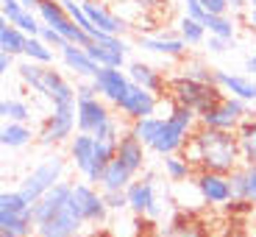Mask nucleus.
<instances>
[{
  "label": "nucleus",
  "instance_id": "nucleus-1",
  "mask_svg": "<svg viewBox=\"0 0 256 237\" xmlns=\"http://www.w3.org/2000/svg\"><path fill=\"white\" fill-rule=\"evenodd\" d=\"M195 170H206V173H220L231 176L242 162L240 154V140L234 131H214V128L198 126L192 131L186 148L181 151Z\"/></svg>",
  "mask_w": 256,
  "mask_h": 237
},
{
  "label": "nucleus",
  "instance_id": "nucleus-2",
  "mask_svg": "<svg viewBox=\"0 0 256 237\" xmlns=\"http://www.w3.org/2000/svg\"><path fill=\"white\" fill-rule=\"evenodd\" d=\"M223 98H226V92L220 90L218 84L190 81L184 76L167 78V101H170V106H184V109L195 112L198 117H204L209 109H214Z\"/></svg>",
  "mask_w": 256,
  "mask_h": 237
},
{
  "label": "nucleus",
  "instance_id": "nucleus-3",
  "mask_svg": "<svg viewBox=\"0 0 256 237\" xmlns=\"http://www.w3.org/2000/svg\"><path fill=\"white\" fill-rule=\"evenodd\" d=\"M195 128H198V115L195 112L184 109V106H170V115L162 117V128L156 134L154 145H150V151L159 154L162 159L181 154Z\"/></svg>",
  "mask_w": 256,
  "mask_h": 237
},
{
  "label": "nucleus",
  "instance_id": "nucleus-4",
  "mask_svg": "<svg viewBox=\"0 0 256 237\" xmlns=\"http://www.w3.org/2000/svg\"><path fill=\"white\" fill-rule=\"evenodd\" d=\"M0 237H36L34 206L20 190L0 192Z\"/></svg>",
  "mask_w": 256,
  "mask_h": 237
},
{
  "label": "nucleus",
  "instance_id": "nucleus-5",
  "mask_svg": "<svg viewBox=\"0 0 256 237\" xmlns=\"http://www.w3.org/2000/svg\"><path fill=\"white\" fill-rule=\"evenodd\" d=\"M64 170H67V159H64L62 154H48L45 159L39 162L31 173L22 179V184L17 187L20 195L34 206L42 195H45V192H50L56 184H62V181H64Z\"/></svg>",
  "mask_w": 256,
  "mask_h": 237
},
{
  "label": "nucleus",
  "instance_id": "nucleus-6",
  "mask_svg": "<svg viewBox=\"0 0 256 237\" xmlns=\"http://www.w3.org/2000/svg\"><path fill=\"white\" fill-rule=\"evenodd\" d=\"M70 206L84 220V226H103L109 220V206H106V198H103V190L90 184V181H72Z\"/></svg>",
  "mask_w": 256,
  "mask_h": 237
},
{
  "label": "nucleus",
  "instance_id": "nucleus-7",
  "mask_svg": "<svg viewBox=\"0 0 256 237\" xmlns=\"http://www.w3.org/2000/svg\"><path fill=\"white\" fill-rule=\"evenodd\" d=\"M78 134V103H62V106H53L50 115L42 123V131H39V145L50 148L58 142H70Z\"/></svg>",
  "mask_w": 256,
  "mask_h": 237
},
{
  "label": "nucleus",
  "instance_id": "nucleus-8",
  "mask_svg": "<svg viewBox=\"0 0 256 237\" xmlns=\"http://www.w3.org/2000/svg\"><path fill=\"white\" fill-rule=\"evenodd\" d=\"M248 117H250L248 103H242V101H237V98L226 95L223 101L214 106V109H209L204 117H198V126L214 128V131H234V134H237V128L242 126Z\"/></svg>",
  "mask_w": 256,
  "mask_h": 237
},
{
  "label": "nucleus",
  "instance_id": "nucleus-9",
  "mask_svg": "<svg viewBox=\"0 0 256 237\" xmlns=\"http://www.w3.org/2000/svg\"><path fill=\"white\" fill-rule=\"evenodd\" d=\"M128 195V209L134 215H148V218H159L162 215V201L156 195V176L145 173L140 179L131 181V187L126 190Z\"/></svg>",
  "mask_w": 256,
  "mask_h": 237
},
{
  "label": "nucleus",
  "instance_id": "nucleus-10",
  "mask_svg": "<svg viewBox=\"0 0 256 237\" xmlns=\"http://www.w3.org/2000/svg\"><path fill=\"white\" fill-rule=\"evenodd\" d=\"M162 101H164V98H159V95H154V92H148V90H142V87H136V84H131L128 92L122 95V101L117 103L114 109L120 112L122 120L136 123V120H142V117H154L156 106H159Z\"/></svg>",
  "mask_w": 256,
  "mask_h": 237
},
{
  "label": "nucleus",
  "instance_id": "nucleus-11",
  "mask_svg": "<svg viewBox=\"0 0 256 237\" xmlns=\"http://www.w3.org/2000/svg\"><path fill=\"white\" fill-rule=\"evenodd\" d=\"M90 59L98 64V67H122L126 70V53L128 45L122 42V37H109L103 31L92 34V45L86 48Z\"/></svg>",
  "mask_w": 256,
  "mask_h": 237
},
{
  "label": "nucleus",
  "instance_id": "nucleus-12",
  "mask_svg": "<svg viewBox=\"0 0 256 237\" xmlns=\"http://www.w3.org/2000/svg\"><path fill=\"white\" fill-rule=\"evenodd\" d=\"M195 190L198 195L212 206H223L234 201V190H231V179L220 173H206V170H198L195 173Z\"/></svg>",
  "mask_w": 256,
  "mask_h": 237
},
{
  "label": "nucleus",
  "instance_id": "nucleus-13",
  "mask_svg": "<svg viewBox=\"0 0 256 237\" xmlns=\"http://www.w3.org/2000/svg\"><path fill=\"white\" fill-rule=\"evenodd\" d=\"M92 84H95L98 95L103 101L117 106L122 101V95L128 92V87H131V78H128V73L122 67H100L95 73V78H92Z\"/></svg>",
  "mask_w": 256,
  "mask_h": 237
},
{
  "label": "nucleus",
  "instance_id": "nucleus-14",
  "mask_svg": "<svg viewBox=\"0 0 256 237\" xmlns=\"http://www.w3.org/2000/svg\"><path fill=\"white\" fill-rule=\"evenodd\" d=\"M70 198H72V181H62V184H56L50 192H45V195L34 204V220H36V226L50 220V218H56V215H62V212L70 206Z\"/></svg>",
  "mask_w": 256,
  "mask_h": 237
},
{
  "label": "nucleus",
  "instance_id": "nucleus-15",
  "mask_svg": "<svg viewBox=\"0 0 256 237\" xmlns=\"http://www.w3.org/2000/svg\"><path fill=\"white\" fill-rule=\"evenodd\" d=\"M112 109L103 98H92V101H78V131L81 134L95 137L106 123L112 120Z\"/></svg>",
  "mask_w": 256,
  "mask_h": 237
},
{
  "label": "nucleus",
  "instance_id": "nucleus-16",
  "mask_svg": "<svg viewBox=\"0 0 256 237\" xmlns=\"http://www.w3.org/2000/svg\"><path fill=\"white\" fill-rule=\"evenodd\" d=\"M95 148H98L95 137L81 134V131L67 142V159H70V165L76 167V173H81L84 179L90 176L92 165H95Z\"/></svg>",
  "mask_w": 256,
  "mask_h": 237
},
{
  "label": "nucleus",
  "instance_id": "nucleus-17",
  "mask_svg": "<svg viewBox=\"0 0 256 237\" xmlns=\"http://www.w3.org/2000/svg\"><path fill=\"white\" fill-rule=\"evenodd\" d=\"M214 84L223 92H228V98H237L242 103H256V78L254 76H237L228 70H214Z\"/></svg>",
  "mask_w": 256,
  "mask_h": 237
},
{
  "label": "nucleus",
  "instance_id": "nucleus-18",
  "mask_svg": "<svg viewBox=\"0 0 256 237\" xmlns=\"http://www.w3.org/2000/svg\"><path fill=\"white\" fill-rule=\"evenodd\" d=\"M39 95L48 98L53 106H62V103H78L76 87H72V84L67 81L58 70H53V67H45V81H42Z\"/></svg>",
  "mask_w": 256,
  "mask_h": 237
},
{
  "label": "nucleus",
  "instance_id": "nucleus-19",
  "mask_svg": "<svg viewBox=\"0 0 256 237\" xmlns=\"http://www.w3.org/2000/svg\"><path fill=\"white\" fill-rule=\"evenodd\" d=\"M126 73H128V78H131V84H136V87H142V90L154 92V95H159V98L167 95V76H162L154 64L131 62L126 67Z\"/></svg>",
  "mask_w": 256,
  "mask_h": 237
},
{
  "label": "nucleus",
  "instance_id": "nucleus-20",
  "mask_svg": "<svg viewBox=\"0 0 256 237\" xmlns=\"http://www.w3.org/2000/svg\"><path fill=\"white\" fill-rule=\"evenodd\" d=\"M84 9V14L90 17V23L98 28V31L103 34H109V37H122L126 34V20L117 17V14H112L109 9H103L100 3H95V0H78Z\"/></svg>",
  "mask_w": 256,
  "mask_h": 237
},
{
  "label": "nucleus",
  "instance_id": "nucleus-21",
  "mask_svg": "<svg viewBox=\"0 0 256 237\" xmlns=\"http://www.w3.org/2000/svg\"><path fill=\"white\" fill-rule=\"evenodd\" d=\"M136 45L148 53H159V56L167 59H181L186 53V42L178 37V34H156V37H140Z\"/></svg>",
  "mask_w": 256,
  "mask_h": 237
},
{
  "label": "nucleus",
  "instance_id": "nucleus-22",
  "mask_svg": "<svg viewBox=\"0 0 256 237\" xmlns=\"http://www.w3.org/2000/svg\"><path fill=\"white\" fill-rule=\"evenodd\" d=\"M117 159L126 162L131 167V173H142V167H145V159H148V148L136 140L131 131H122L120 142H117Z\"/></svg>",
  "mask_w": 256,
  "mask_h": 237
},
{
  "label": "nucleus",
  "instance_id": "nucleus-23",
  "mask_svg": "<svg viewBox=\"0 0 256 237\" xmlns=\"http://www.w3.org/2000/svg\"><path fill=\"white\" fill-rule=\"evenodd\" d=\"M228 179H231V190H234V201L256 204V165H240Z\"/></svg>",
  "mask_w": 256,
  "mask_h": 237
},
{
  "label": "nucleus",
  "instance_id": "nucleus-24",
  "mask_svg": "<svg viewBox=\"0 0 256 237\" xmlns=\"http://www.w3.org/2000/svg\"><path fill=\"white\" fill-rule=\"evenodd\" d=\"M62 62L67 64V70H72L78 78H86V81H92L95 73L100 70V67L90 59L86 48H76V45H70V42L62 48Z\"/></svg>",
  "mask_w": 256,
  "mask_h": 237
},
{
  "label": "nucleus",
  "instance_id": "nucleus-25",
  "mask_svg": "<svg viewBox=\"0 0 256 237\" xmlns=\"http://www.w3.org/2000/svg\"><path fill=\"white\" fill-rule=\"evenodd\" d=\"M3 9V20L17 26L26 37H39L42 34V20L36 17V12H28L22 3H12V6H0Z\"/></svg>",
  "mask_w": 256,
  "mask_h": 237
},
{
  "label": "nucleus",
  "instance_id": "nucleus-26",
  "mask_svg": "<svg viewBox=\"0 0 256 237\" xmlns=\"http://www.w3.org/2000/svg\"><path fill=\"white\" fill-rule=\"evenodd\" d=\"M134 179H136V176L131 173V167L114 156V159H112V165L106 167L103 179H100V190L103 192H126Z\"/></svg>",
  "mask_w": 256,
  "mask_h": 237
},
{
  "label": "nucleus",
  "instance_id": "nucleus-27",
  "mask_svg": "<svg viewBox=\"0 0 256 237\" xmlns=\"http://www.w3.org/2000/svg\"><path fill=\"white\" fill-rule=\"evenodd\" d=\"M36 17L42 20V26H50V28H56V31H62L67 23H72L62 0H42L39 9H36Z\"/></svg>",
  "mask_w": 256,
  "mask_h": 237
},
{
  "label": "nucleus",
  "instance_id": "nucleus-28",
  "mask_svg": "<svg viewBox=\"0 0 256 237\" xmlns=\"http://www.w3.org/2000/svg\"><path fill=\"white\" fill-rule=\"evenodd\" d=\"M26 42L28 37L22 31H20L17 26H12V23H0V51L3 53H12V56H20V53H26Z\"/></svg>",
  "mask_w": 256,
  "mask_h": 237
},
{
  "label": "nucleus",
  "instance_id": "nucleus-29",
  "mask_svg": "<svg viewBox=\"0 0 256 237\" xmlns=\"http://www.w3.org/2000/svg\"><path fill=\"white\" fill-rule=\"evenodd\" d=\"M237 140H240L242 165H256V120L254 117H248V120L237 128Z\"/></svg>",
  "mask_w": 256,
  "mask_h": 237
},
{
  "label": "nucleus",
  "instance_id": "nucleus-30",
  "mask_svg": "<svg viewBox=\"0 0 256 237\" xmlns=\"http://www.w3.org/2000/svg\"><path fill=\"white\" fill-rule=\"evenodd\" d=\"M162 167H164L167 181H176V184H181V181L192 179V176L198 173V170H195V167H192L190 162H186V156H184V154L164 156V159H162Z\"/></svg>",
  "mask_w": 256,
  "mask_h": 237
},
{
  "label": "nucleus",
  "instance_id": "nucleus-31",
  "mask_svg": "<svg viewBox=\"0 0 256 237\" xmlns=\"http://www.w3.org/2000/svg\"><path fill=\"white\" fill-rule=\"evenodd\" d=\"M34 131L28 128V123H6L0 131V145L3 148H26L31 142Z\"/></svg>",
  "mask_w": 256,
  "mask_h": 237
},
{
  "label": "nucleus",
  "instance_id": "nucleus-32",
  "mask_svg": "<svg viewBox=\"0 0 256 237\" xmlns=\"http://www.w3.org/2000/svg\"><path fill=\"white\" fill-rule=\"evenodd\" d=\"M204 28L209 37H218V39H226V42H234V34H237V26L228 14H209L204 20Z\"/></svg>",
  "mask_w": 256,
  "mask_h": 237
},
{
  "label": "nucleus",
  "instance_id": "nucleus-33",
  "mask_svg": "<svg viewBox=\"0 0 256 237\" xmlns=\"http://www.w3.org/2000/svg\"><path fill=\"white\" fill-rule=\"evenodd\" d=\"M159 128H162V115H154V117H142V120L131 123V126H128V131H131V134H134L136 140H140L142 145L150 151L156 134H159Z\"/></svg>",
  "mask_w": 256,
  "mask_h": 237
},
{
  "label": "nucleus",
  "instance_id": "nucleus-34",
  "mask_svg": "<svg viewBox=\"0 0 256 237\" xmlns=\"http://www.w3.org/2000/svg\"><path fill=\"white\" fill-rule=\"evenodd\" d=\"M22 56L28 59V62H36V64H45V67H53V48L50 45H45L39 37H28V42H26V53Z\"/></svg>",
  "mask_w": 256,
  "mask_h": 237
},
{
  "label": "nucleus",
  "instance_id": "nucleus-35",
  "mask_svg": "<svg viewBox=\"0 0 256 237\" xmlns=\"http://www.w3.org/2000/svg\"><path fill=\"white\" fill-rule=\"evenodd\" d=\"M0 115L6 117V123H28L31 120L28 103L20 101V98H3V103H0Z\"/></svg>",
  "mask_w": 256,
  "mask_h": 237
},
{
  "label": "nucleus",
  "instance_id": "nucleus-36",
  "mask_svg": "<svg viewBox=\"0 0 256 237\" xmlns=\"http://www.w3.org/2000/svg\"><path fill=\"white\" fill-rule=\"evenodd\" d=\"M17 76H20V81L26 84V87H31L34 92H39V90H42V81H45V64L22 62L17 67Z\"/></svg>",
  "mask_w": 256,
  "mask_h": 237
},
{
  "label": "nucleus",
  "instance_id": "nucleus-37",
  "mask_svg": "<svg viewBox=\"0 0 256 237\" xmlns=\"http://www.w3.org/2000/svg\"><path fill=\"white\" fill-rule=\"evenodd\" d=\"M178 37L184 39L186 45H200L206 39V28H204V23H198V20H192L184 14L178 20Z\"/></svg>",
  "mask_w": 256,
  "mask_h": 237
},
{
  "label": "nucleus",
  "instance_id": "nucleus-38",
  "mask_svg": "<svg viewBox=\"0 0 256 237\" xmlns=\"http://www.w3.org/2000/svg\"><path fill=\"white\" fill-rule=\"evenodd\" d=\"M214 70L218 67H209L204 62H184L178 76L190 78V81H200V84H214Z\"/></svg>",
  "mask_w": 256,
  "mask_h": 237
},
{
  "label": "nucleus",
  "instance_id": "nucleus-39",
  "mask_svg": "<svg viewBox=\"0 0 256 237\" xmlns=\"http://www.w3.org/2000/svg\"><path fill=\"white\" fill-rule=\"evenodd\" d=\"M39 39H42L45 45H50V48H58V51L67 45V39H64L62 34L56 31V28H50V26H42V34H39Z\"/></svg>",
  "mask_w": 256,
  "mask_h": 237
},
{
  "label": "nucleus",
  "instance_id": "nucleus-40",
  "mask_svg": "<svg viewBox=\"0 0 256 237\" xmlns=\"http://www.w3.org/2000/svg\"><path fill=\"white\" fill-rule=\"evenodd\" d=\"M103 198H106L109 212H126L128 209V195L126 192H103Z\"/></svg>",
  "mask_w": 256,
  "mask_h": 237
},
{
  "label": "nucleus",
  "instance_id": "nucleus-41",
  "mask_svg": "<svg viewBox=\"0 0 256 237\" xmlns=\"http://www.w3.org/2000/svg\"><path fill=\"white\" fill-rule=\"evenodd\" d=\"M200 9L206 14H228L231 0H200Z\"/></svg>",
  "mask_w": 256,
  "mask_h": 237
},
{
  "label": "nucleus",
  "instance_id": "nucleus-42",
  "mask_svg": "<svg viewBox=\"0 0 256 237\" xmlns=\"http://www.w3.org/2000/svg\"><path fill=\"white\" fill-rule=\"evenodd\" d=\"M184 14L192 20H198V23H204V20L209 17V14L200 9V0H184Z\"/></svg>",
  "mask_w": 256,
  "mask_h": 237
},
{
  "label": "nucleus",
  "instance_id": "nucleus-43",
  "mask_svg": "<svg viewBox=\"0 0 256 237\" xmlns=\"http://www.w3.org/2000/svg\"><path fill=\"white\" fill-rule=\"evenodd\" d=\"M76 95H78V101H92V98H100L92 81H81V84H76Z\"/></svg>",
  "mask_w": 256,
  "mask_h": 237
},
{
  "label": "nucleus",
  "instance_id": "nucleus-44",
  "mask_svg": "<svg viewBox=\"0 0 256 237\" xmlns=\"http://www.w3.org/2000/svg\"><path fill=\"white\" fill-rule=\"evenodd\" d=\"M131 6H136L142 14H150V12H156V9H162L167 3V0H128Z\"/></svg>",
  "mask_w": 256,
  "mask_h": 237
},
{
  "label": "nucleus",
  "instance_id": "nucleus-45",
  "mask_svg": "<svg viewBox=\"0 0 256 237\" xmlns=\"http://www.w3.org/2000/svg\"><path fill=\"white\" fill-rule=\"evenodd\" d=\"M228 45H231V42L218 39V37H209V39H206V48H209L212 53H226V51H228Z\"/></svg>",
  "mask_w": 256,
  "mask_h": 237
},
{
  "label": "nucleus",
  "instance_id": "nucleus-46",
  "mask_svg": "<svg viewBox=\"0 0 256 237\" xmlns=\"http://www.w3.org/2000/svg\"><path fill=\"white\" fill-rule=\"evenodd\" d=\"M12 67H14V56H12V53L0 51V73H3V76H8V70H12Z\"/></svg>",
  "mask_w": 256,
  "mask_h": 237
},
{
  "label": "nucleus",
  "instance_id": "nucleus-47",
  "mask_svg": "<svg viewBox=\"0 0 256 237\" xmlns=\"http://www.w3.org/2000/svg\"><path fill=\"white\" fill-rule=\"evenodd\" d=\"M245 70H248L250 76L256 78V53H254V56H248V59H245Z\"/></svg>",
  "mask_w": 256,
  "mask_h": 237
},
{
  "label": "nucleus",
  "instance_id": "nucleus-48",
  "mask_svg": "<svg viewBox=\"0 0 256 237\" xmlns=\"http://www.w3.org/2000/svg\"><path fill=\"white\" fill-rule=\"evenodd\" d=\"M20 3H22V6L28 9V12H36V9H39V3H42V0H20Z\"/></svg>",
  "mask_w": 256,
  "mask_h": 237
},
{
  "label": "nucleus",
  "instance_id": "nucleus-49",
  "mask_svg": "<svg viewBox=\"0 0 256 237\" xmlns=\"http://www.w3.org/2000/svg\"><path fill=\"white\" fill-rule=\"evenodd\" d=\"M248 20H250V26H254V31H256V9H250V12H248Z\"/></svg>",
  "mask_w": 256,
  "mask_h": 237
},
{
  "label": "nucleus",
  "instance_id": "nucleus-50",
  "mask_svg": "<svg viewBox=\"0 0 256 237\" xmlns=\"http://www.w3.org/2000/svg\"><path fill=\"white\" fill-rule=\"evenodd\" d=\"M81 237H106V234H100V231H84Z\"/></svg>",
  "mask_w": 256,
  "mask_h": 237
},
{
  "label": "nucleus",
  "instance_id": "nucleus-51",
  "mask_svg": "<svg viewBox=\"0 0 256 237\" xmlns=\"http://www.w3.org/2000/svg\"><path fill=\"white\" fill-rule=\"evenodd\" d=\"M0 3H3V6H12V3H20V0H0Z\"/></svg>",
  "mask_w": 256,
  "mask_h": 237
},
{
  "label": "nucleus",
  "instance_id": "nucleus-52",
  "mask_svg": "<svg viewBox=\"0 0 256 237\" xmlns=\"http://www.w3.org/2000/svg\"><path fill=\"white\" fill-rule=\"evenodd\" d=\"M245 6H250V9H256V0H245Z\"/></svg>",
  "mask_w": 256,
  "mask_h": 237
},
{
  "label": "nucleus",
  "instance_id": "nucleus-53",
  "mask_svg": "<svg viewBox=\"0 0 256 237\" xmlns=\"http://www.w3.org/2000/svg\"><path fill=\"white\" fill-rule=\"evenodd\" d=\"M250 117H254V120H256V106H254V109H250Z\"/></svg>",
  "mask_w": 256,
  "mask_h": 237
}]
</instances>
